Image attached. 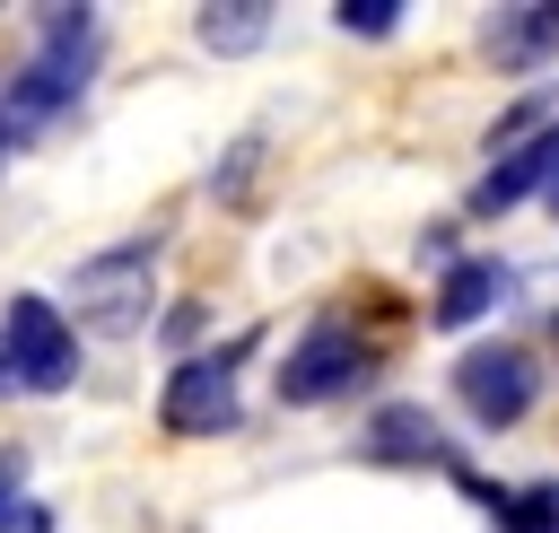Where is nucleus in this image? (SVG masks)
Returning <instances> with one entry per match:
<instances>
[{"label":"nucleus","instance_id":"nucleus-8","mask_svg":"<svg viewBox=\"0 0 559 533\" xmlns=\"http://www.w3.org/2000/svg\"><path fill=\"white\" fill-rule=\"evenodd\" d=\"M367 463H437V472H454V481H463L454 437L428 419V402H384V411L367 419Z\"/></svg>","mask_w":559,"mask_h":533},{"label":"nucleus","instance_id":"nucleus-3","mask_svg":"<svg viewBox=\"0 0 559 533\" xmlns=\"http://www.w3.org/2000/svg\"><path fill=\"white\" fill-rule=\"evenodd\" d=\"M367 376H376V350H367L358 323H341V315H314V323L288 341V358L271 367V384H280L288 411H323V402L358 393Z\"/></svg>","mask_w":559,"mask_h":533},{"label":"nucleus","instance_id":"nucleus-16","mask_svg":"<svg viewBox=\"0 0 559 533\" xmlns=\"http://www.w3.org/2000/svg\"><path fill=\"white\" fill-rule=\"evenodd\" d=\"M550 218H559V175H550Z\"/></svg>","mask_w":559,"mask_h":533},{"label":"nucleus","instance_id":"nucleus-12","mask_svg":"<svg viewBox=\"0 0 559 533\" xmlns=\"http://www.w3.org/2000/svg\"><path fill=\"white\" fill-rule=\"evenodd\" d=\"M463 489L489 507L498 533H559V481H524V489H480V481H463Z\"/></svg>","mask_w":559,"mask_h":533},{"label":"nucleus","instance_id":"nucleus-17","mask_svg":"<svg viewBox=\"0 0 559 533\" xmlns=\"http://www.w3.org/2000/svg\"><path fill=\"white\" fill-rule=\"evenodd\" d=\"M550 323H559V315H550Z\"/></svg>","mask_w":559,"mask_h":533},{"label":"nucleus","instance_id":"nucleus-4","mask_svg":"<svg viewBox=\"0 0 559 533\" xmlns=\"http://www.w3.org/2000/svg\"><path fill=\"white\" fill-rule=\"evenodd\" d=\"M253 341H262V332H236V341H218V350L175 358V376H166V393H157V428H166V437H227V428H236V376H245Z\"/></svg>","mask_w":559,"mask_h":533},{"label":"nucleus","instance_id":"nucleus-2","mask_svg":"<svg viewBox=\"0 0 559 533\" xmlns=\"http://www.w3.org/2000/svg\"><path fill=\"white\" fill-rule=\"evenodd\" d=\"M70 306H79L87 332L131 341V332L148 323V306H157V236H122V245L87 253V262L70 271Z\"/></svg>","mask_w":559,"mask_h":533},{"label":"nucleus","instance_id":"nucleus-15","mask_svg":"<svg viewBox=\"0 0 559 533\" xmlns=\"http://www.w3.org/2000/svg\"><path fill=\"white\" fill-rule=\"evenodd\" d=\"M17 481H26V454H17V446H0V516L17 507Z\"/></svg>","mask_w":559,"mask_h":533},{"label":"nucleus","instance_id":"nucleus-10","mask_svg":"<svg viewBox=\"0 0 559 533\" xmlns=\"http://www.w3.org/2000/svg\"><path fill=\"white\" fill-rule=\"evenodd\" d=\"M550 175H559V131L550 140H533V149H515V157H498L480 183H472V218H498V210H515L524 192H550Z\"/></svg>","mask_w":559,"mask_h":533},{"label":"nucleus","instance_id":"nucleus-11","mask_svg":"<svg viewBox=\"0 0 559 533\" xmlns=\"http://www.w3.org/2000/svg\"><path fill=\"white\" fill-rule=\"evenodd\" d=\"M271 17H280V9H262V0H210V9L192 17V35L236 61V52H262V44H271Z\"/></svg>","mask_w":559,"mask_h":533},{"label":"nucleus","instance_id":"nucleus-13","mask_svg":"<svg viewBox=\"0 0 559 533\" xmlns=\"http://www.w3.org/2000/svg\"><path fill=\"white\" fill-rule=\"evenodd\" d=\"M332 17H341L349 35H367V44H384V35H393V26L411 17V9H402V0H341Z\"/></svg>","mask_w":559,"mask_h":533},{"label":"nucleus","instance_id":"nucleus-14","mask_svg":"<svg viewBox=\"0 0 559 533\" xmlns=\"http://www.w3.org/2000/svg\"><path fill=\"white\" fill-rule=\"evenodd\" d=\"M0 533H52V507H35V498H17V507L0 516Z\"/></svg>","mask_w":559,"mask_h":533},{"label":"nucleus","instance_id":"nucleus-6","mask_svg":"<svg viewBox=\"0 0 559 533\" xmlns=\"http://www.w3.org/2000/svg\"><path fill=\"white\" fill-rule=\"evenodd\" d=\"M454 402L472 411V428H515L533 402H542V367L515 350V341H480V350H463L454 358Z\"/></svg>","mask_w":559,"mask_h":533},{"label":"nucleus","instance_id":"nucleus-5","mask_svg":"<svg viewBox=\"0 0 559 533\" xmlns=\"http://www.w3.org/2000/svg\"><path fill=\"white\" fill-rule=\"evenodd\" d=\"M79 384V332L52 297H9L0 315V393H70Z\"/></svg>","mask_w":559,"mask_h":533},{"label":"nucleus","instance_id":"nucleus-1","mask_svg":"<svg viewBox=\"0 0 559 533\" xmlns=\"http://www.w3.org/2000/svg\"><path fill=\"white\" fill-rule=\"evenodd\" d=\"M35 17H44L35 52L0 87V157H17L44 122H61L87 96V70H96V9H35Z\"/></svg>","mask_w":559,"mask_h":533},{"label":"nucleus","instance_id":"nucleus-9","mask_svg":"<svg viewBox=\"0 0 559 533\" xmlns=\"http://www.w3.org/2000/svg\"><path fill=\"white\" fill-rule=\"evenodd\" d=\"M498 297H507V262H498V253H454L445 280H437V297H428V323H437V332H463V323H480Z\"/></svg>","mask_w":559,"mask_h":533},{"label":"nucleus","instance_id":"nucleus-7","mask_svg":"<svg viewBox=\"0 0 559 533\" xmlns=\"http://www.w3.org/2000/svg\"><path fill=\"white\" fill-rule=\"evenodd\" d=\"M480 52L498 70H542L559 61V0H507L480 17Z\"/></svg>","mask_w":559,"mask_h":533}]
</instances>
